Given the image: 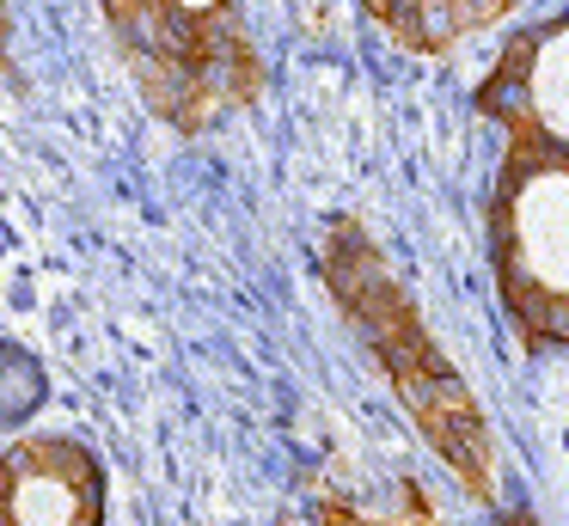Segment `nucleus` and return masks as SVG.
Returning <instances> with one entry per match:
<instances>
[{
  "instance_id": "1",
  "label": "nucleus",
  "mask_w": 569,
  "mask_h": 526,
  "mask_svg": "<svg viewBox=\"0 0 569 526\" xmlns=\"http://www.w3.org/2000/svg\"><path fill=\"white\" fill-rule=\"evenodd\" d=\"M319 276L337 294V306L349 312V325L373 343V361L398 386L417 435L453 465V477L471 496L490 502L496 496V447H490V428H483V410L471 404V386L441 355V343L422 330V312L405 300V288L392 281V269L380 264L373 239L356 220H331V232L319 245Z\"/></svg>"
},
{
  "instance_id": "2",
  "label": "nucleus",
  "mask_w": 569,
  "mask_h": 526,
  "mask_svg": "<svg viewBox=\"0 0 569 526\" xmlns=\"http://www.w3.org/2000/svg\"><path fill=\"white\" fill-rule=\"evenodd\" d=\"M153 117L202 135L263 98V56L239 0H99Z\"/></svg>"
},
{
  "instance_id": "3",
  "label": "nucleus",
  "mask_w": 569,
  "mask_h": 526,
  "mask_svg": "<svg viewBox=\"0 0 569 526\" xmlns=\"http://www.w3.org/2000/svg\"><path fill=\"white\" fill-rule=\"evenodd\" d=\"M0 526H104V465L68 435L0 453Z\"/></svg>"
},
{
  "instance_id": "4",
  "label": "nucleus",
  "mask_w": 569,
  "mask_h": 526,
  "mask_svg": "<svg viewBox=\"0 0 569 526\" xmlns=\"http://www.w3.org/2000/svg\"><path fill=\"white\" fill-rule=\"evenodd\" d=\"M515 0H361L373 24L410 56H447L459 37H478Z\"/></svg>"
},
{
  "instance_id": "5",
  "label": "nucleus",
  "mask_w": 569,
  "mask_h": 526,
  "mask_svg": "<svg viewBox=\"0 0 569 526\" xmlns=\"http://www.w3.org/2000/svg\"><path fill=\"white\" fill-rule=\"evenodd\" d=\"M13 56V7H7V0H0V61Z\"/></svg>"
}]
</instances>
